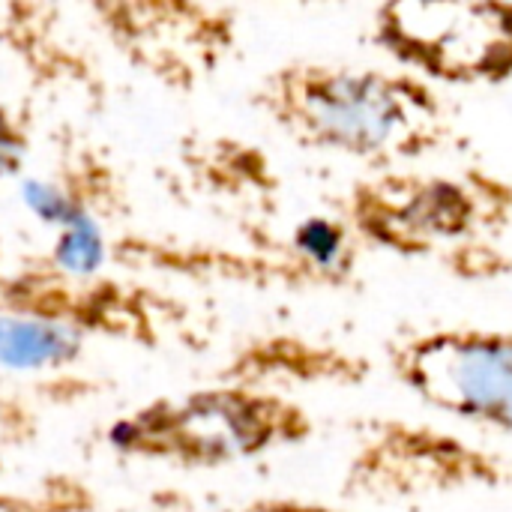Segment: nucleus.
<instances>
[{"label":"nucleus","mask_w":512,"mask_h":512,"mask_svg":"<svg viewBox=\"0 0 512 512\" xmlns=\"http://www.w3.org/2000/svg\"><path fill=\"white\" fill-rule=\"evenodd\" d=\"M369 42L432 87L512 81L510 0H390L372 9Z\"/></svg>","instance_id":"nucleus-4"},{"label":"nucleus","mask_w":512,"mask_h":512,"mask_svg":"<svg viewBox=\"0 0 512 512\" xmlns=\"http://www.w3.org/2000/svg\"><path fill=\"white\" fill-rule=\"evenodd\" d=\"M27 210L54 231L75 225H102L123 195L117 171L93 150L69 153L51 174L24 183Z\"/></svg>","instance_id":"nucleus-8"},{"label":"nucleus","mask_w":512,"mask_h":512,"mask_svg":"<svg viewBox=\"0 0 512 512\" xmlns=\"http://www.w3.org/2000/svg\"><path fill=\"white\" fill-rule=\"evenodd\" d=\"M30 150H33V132L27 117L12 105L0 102V186L21 177V171L30 162Z\"/></svg>","instance_id":"nucleus-11"},{"label":"nucleus","mask_w":512,"mask_h":512,"mask_svg":"<svg viewBox=\"0 0 512 512\" xmlns=\"http://www.w3.org/2000/svg\"><path fill=\"white\" fill-rule=\"evenodd\" d=\"M87 12L129 66L180 93L210 81L240 42L237 9L219 3L108 0Z\"/></svg>","instance_id":"nucleus-7"},{"label":"nucleus","mask_w":512,"mask_h":512,"mask_svg":"<svg viewBox=\"0 0 512 512\" xmlns=\"http://www.w3.org/2000/svg\"><path fill=\"white\" fill-rule=\"evenodd\" d=\"M90 339L78 330L21 318L0 315V369L21 375H51L81 363Z\"/></svg>","instance_id":"nucleus-9"},{"label":"nucleus","mask_w":512,"mask_h":512,"mask_svg":"<svg viewBox=\"0 0 512 512\" xmlns=\"http://www.w3.org/2000/svg\"><path fill=\"white\" fill-rule=\"evenodd\" d=\"M96 489L75 474H48L30 489H0V512H96Z\"/></svg>","instance_id":"nucleus-10"},{"label":"nucleus","mask_w":512,"mask_h":512,"mask_svg":"<svg viewBox=\"0 0 512 512\" xmlns=\"http://www.w3.org/2000/svg\"><path fill=\"white\" fill-rule=\"evenodd\" d=\"M315 417L294 396L252 381L210 384L135 405L105 429L111 453L180 471H219L303 447Z\"/></svg>","instance_id":"nucleus-3"},{"label":"nucleus","mask_w":512,"mask_h":512,"mask_svg":"<svg viewBox=\"0 0 512 512\" xmlns=\"http://www.w3.org/2000/svg\"><path fill=\"white\" fill-rule=\"evenodd\" d=\"M336 219L369 249L492 276L512 231V177L486 168H381L351 180Z\"/></svg>","instance_id":"nucleus-2"},{"label":"nucleus","mask_w":512,"mask_h":512,"mask_svg":"<svg viewBox=\"0 0 512 512\" xmlns=\"http://www.w3.org/2000/svg\"><path fill=\"white\" fill-rule=\"evenodd\" d=\"M390 378L420 405L512 435V330L441 324L402 333L384 351Z\"/></svg>","instance_id":"nucleus-5"},{"label":"nucleus","mask_w":512,"mask_h":512,"mask_svg":"<svg viewBox=\"0 0 512 512\" xmlns=\"http://www.w3.org/2000/svg\"><path fill=\"white\" fill-rule=\"evenodd\" d=\"M228 512H363L339 504H324V501H306V498H255Z\"/></svg>","instance_id":"nucleus-12"},{"label":"nucleus","mask_w":512,"mask_h":512,"mask_svg":"<svg viewBox=\"0 0 512 512\" xmlns=\"http://www.w3.org/2000/svg\"><path fill=\"white\" fill-rule=\"evenodd\" d=\"M189 309L150 285L99 276H72L45 258L0 261V315H21L78 330L87 339H111L144 348L171 342Z\"/></svg>","instance_id":"nucleus-6"},{"label":"nucleus","mask_w":512,"mask_h":512,"mask_svg":"<svg viewBox=\"0 0 512 512\" xmlns=\"http://www.w3.org/2000/svg\"><path fill=\"white\" fill-rule=\"evenodd\" d=\"M249 99L297 147L372 171L453 153L465 141L438 87L399 66L297 57L267 69Z\"/></svg>","instance_id":"nucleus-1"}]
</instances>
